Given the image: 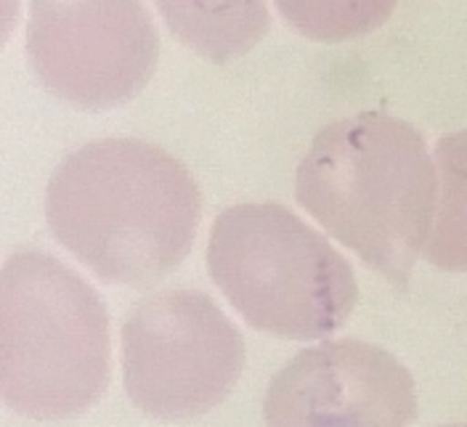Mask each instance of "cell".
Here are the masks:
<instances>
[{
  "instance_id": "cell-7",
  "label": "cell",
  "mask_w": 467,
  "mask_h": 427,
  "mask_svg": "<svg viewBox=\"0 0 467 427\" xmlns=\"http://www.w3.org/2000/svg\"><path fill=\"white\" fill-rule=\"evenodd\" d=\"M263 417L265 427H409L417 417L414 380L379 345L327 340L274 374Z\"/></svg>"
},
{
  "instance_id": "cell-10",
  "label": "cell",
  "mask_w": 467,
  "mask_h": 427,
  "mask_svg": "<svg viewBox=\"0 0 467 427\" xmlns=\"http://www.w3.org/2000/svg\"><path fill=\"white\" fill-rule=\"evenodd\" d=\"M399 0H276L282 19L317 43H343L379 29Z\"/></svg>"
},
{
  "instance_id": "cell-8",
  "label": "cell",
  "mask_w": 467,
  "mask_h": 427,
  "mask_svg": "<svg viewBox=\"0 0 467 427\" xmlns=\"http://www.w3.org/2000/svg\"><path fill=\"white\" fill-rule=\"evenodd\" d=\"M175 40L213 64L244 57L271 27L265 0H154Z\"/></svg>"
},
{
  "instance_id": "cell-1",
  "label": "cell",
  "mask_w": 467,
  "mask_h": 427,
  "mask_svg": "<svg viewBox=\"0 0 467 427\" xmlns=\"http://www.w3.org/2000/svg\"><path fill=\"white\" fill-rule=\"evenodd\" d=\"M202 218L194 175L165 149L93 141L58 165L46 221L61 247L109 285L149 286L189 255Z\"/></svg>"
},
{
  "instance_id": "cell-5",
  "label": "cell",
  "mask_w": 467,
  "mask_h": 427,
  "mask_svg": "<svg viewBox=\"0 0 467 427\" xmlns=\"http://www.w3.org/2000/svg\"><path fill=\"white\" fill-rule=\"evenodd\" d=\"M244 370V340L200 289H162L122 324V380L130 401L157 420L215 409Z\"/></svg>"
},
{
  "instance_id": "cell-3",
  "label": "cell",
  "mask_w": 467,
  "mask_h": 427,
  "mask_svg": "<svg viewBox=\"0 0 467 427\" xmlns=\"http://www.w3.org/2000/svg\"><path fill=\"white\" fill-rule=\"evenodd\" d=\"M109 316L80 274L25 250L0 276L3 401L32 420L88 411L109 388Z\"/></svg>"
},
{
  "instance_id": "cell-9",
  "label": "cell",
  "mask_w": 467,
  "mask_h": 427,
  "mask_svg": "<svg viewBox=\"0 0 467 427\" xmlns=\"http://www.w3.org/2000/svg\"><path fill=\"white\" fill-rule=\"evenodd\" d=\"M438 213L425 257L451 274H467V130L441 136L433 149Z\"/></svg>"
},
{
  "instance_id": "cell-6",
  "label": "cell",
  "mask_w": 467,
  "mask_h": 427,
  "mask_svg": "<svg viewBox=\"0 0 467 427\" xmlns=\"http://www.w3.org/2000/svg\"><path fill=\"white\" fill-rule=\"evenodd\" d=\"M27 57L61 101L112 109L151 80L160 37L141 0H29Z\"/></svg>"
},
{
  "instance_id": "cell-4",
  "label": "cell",
  "mask_w": 467,
  "mask_h": 427,
  "mask_svg": "<svg viewBox=\"0 0 467 427\" xmlns=\"http://www.w3.org/2000/svg\"><path fill=\"white\" fill-rule=\"evenodd\" d=\"M207 268L250 327L287 340L337 332L358 303L348 260L279 202L223 210L207 242Z\"/></svg>"
},
{
  "instance_id": "cell-2",
  "label": "cell",
  "mask_w": 467,
  "mask_h": 427,
  "mask_svg": "<svg viewBox=\"0 0 467 427\" xmlns=\"http://www.w3.org/2000/svg\"><path fill=\"white\" fill-rule=\"evenodd\" d=\"M295 194L332 236L407 289L438 207L436 160L414 125L382 112L324 125L297 168Z\"/></svg>"
},
{
  "instance_id": "cell-11",
  "label": "cell",
  "mask_w": 467,
  "mask_h": 427,
  "mask_svg": "<svg viewBox=\"0 0 467 427\" xmlns=\"http://www.w3.org/2000/svg\"><path fill=\"white\" fill-rule=\"evenodd\" d=\"M443 427H467V425H443Z\"/></svg>"
}]
</instances>
